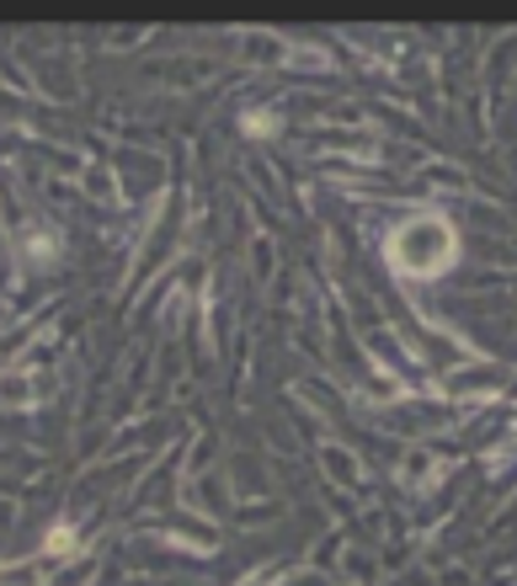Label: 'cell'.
<instances>
[{
  "label": "cell",
  "instance_id": "obj_1",
  "mask_svg": "<svg viewBox=\"0 0 517 586\" xmlns=\"http://www.w3.org/2000/svg\"><path fill=\"white\" fill-rule=\"evenodd\" d=\"M400 273H437L449 256H454V235H449V224L443 219H411L405 230L395 235V246H390Z\"/></svg>",
  "mask_w": 517,
  "mask_h": 586
},
{
  "label": "cell",
  "instance_id": "obj_3",
  "mask_svg": "<svg viewBox=\"0 0 517 586\" xmlns=\"http://www.w3.org/2000/svg\"><path fill=\"white\" fill-rule=\"evenodd\" d=\"M262 582H267V576H245V582H241V586H262Z\"/></svg>",
  "mask_w": 517,
  "mask_h": 586
},
{
  "label": "cell",
  "instance_id": "obj_2",
  "mask_svg": "<svg viewBox=\"0 0 517 586\" xmlns=\"http://www.w3.org/2000/svg\"><path fill=\"white\" fill-rule=\"evenodd\" d=\"M28 262H54V230H32L28 235Z\"/></svg>",
  "mask_w": 517,
  "mask_h": 586
}]
</instances>
